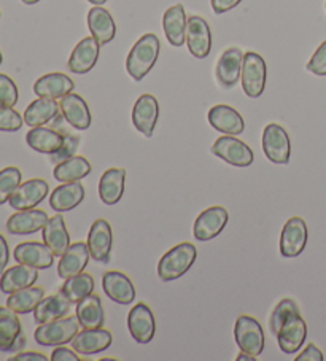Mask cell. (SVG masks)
I'll return each mask as SVG.
<instances>
[{"label": "cell", "instance_id": "1", "mask_svg": "<svg viewBox=\"0 0 326 361\" xmlns=\"http://www.w3.org/2000/svg\"><path fill=\"white\" fill-rule=\"evenodd\" d=\"M161 49L159 39L155 34L142 35L131 49L126 59L128 73L135 82H140L155 67Z\"/></svg>", "mask_w": 326, "mask_h": 361}, {"label": "cell", "instance_id": "2", "mask_svg": "<svg viewBox=\"0 0 326 361\" xmlns=\"http://www.w3.org/2000/svg\"><path fill=\"white\" fill-rule=\"evenodd\" d=\"M196 247L190 244V242H183V244L175 245L159 259V279L164 280V282H171V280H177L181 276H185V274L191 269L194 261H196Z\"/></svg>", "mask_w": 326, "mask_h": 361}, {"label": "cell", "instance_id": "3", "mask_svg": "<svg viewBox=\"0 0 326 361\" xmlns=\"http://www.w3.org/2000/svg\"><path fill=\"white\" fill-rule=\"evenodd\" d=\"M80 326L81 325L77 315L64 317V319L39 325V328H37L34 333V338L37 341V344H40L43 347L64 345L68 344V342H72L75 336L78 334Z\"/></svg>", "mask_w": 326, "mask_h": 361}, {"label": "cell", "instance_id": "4", "mask_svg": "<svg viewBox=\"0 0 326 361\" xmlns=\"http://www.w3.org/2000/svg\"><path fill=\"white\" fill-rule=\"evenodd\" d=\"M267 78V67L258 53L248 51L243 54L242 64V90L248 97L256 99L265 92Z\"/></svg>", "mask_w": 326, "mask_h": 361}, {"label": "cell", "instance_id": "5", "mask_svg": "<svg viewBox=\"0 0 326 361\" xmlns=\"http://www.w3.org/2000/svg\"><path fill=\"white\" fill-rule=\"evenodd\" d=\"M262 152L274 164H288L291 154L290 135L277 123L267 124L262 130Z\"/></svg>", "mask_w": 326, "mask_h": 361}, {"label": "cell", "instance_id": "6", "mask_svg": "<svg viewBox=\"0 0 326 361\" xmlns=\"http://www.w3.org/2000/svg\"><path fill=\"white\" fill-rule=\"evenodd\" d=\"M234 338L241 352L258 357L265 350V333H262V328L258 320H255L253 317L241 315L236 320Z\"/></svg>", "mask_w": 326, "mask_h": 361}, {"label": "cell", "instance_id": "7", "mask_svg": "<svg viewBox=\"0 0 326 361\" xmlns=\"http://www.w3.org/2000/svg\"><path fill=\"white\" fill-rule=\"evenodd\" d=\"M210 152L215 157L222 158L224 163L236 167H248L253 164V152L250 150L247 143L236 139L233 135L224 134L220 139H217L213 143Z\"/></svg>", "mask_w": 326, "mask_h": 361}, {"label": "cell", "instance_id": "8", "mask_svg": "<svg viewBox=\"0 0 326 361\" xmlns=\"http://www.w3.org/2000/svg\"><path fill=\"white\" fill-rule=\"evenodd\" d=\"M26 345L21 322L8 306L0 307V352H18Z\"/></svg>", "mask_w": 326, "mask_h": 361}, {"label": "cell", "instance_id": "9", "mask_svg": "<svg viewBox=\"0 0 326 361\" xmlns=\"http://www.w3.org/2000/svg\"><path fill=\"white\" fill-rule=\"evenodd\" d=\"M87 248L94 261L100 264H107L111 257V248H114V234H111V226L109 221L99 219L92 223L87 234Z\"/></svg>", "mask_w": 326, "mask_h": 361}, {"label": "cell", "instance_id": "10", "mask_svg": "<svg viewBox=\"0 0 326 361\" xmlns=\"http://www.w3.org/2000/svg\"><path fill=\"white\" fill-rule=\"evenodd\" d=\"M307 245V225L299 216L285 223L280 234V253L285 258H296L304 252Z\"/></svg>", "mask_w": 326, "mask_h": 361}, {"label": "cell", "instance_id": "11", "mask_svg": "<svg viewBox=\"0 0 326 361\" xmlns=\"http://www.w3.org/2000/svg\"><path fill=\"white\" fill-rule=\"evenodd\" d=\"M229 220V214L224 207L215 205V207H209L200 214L196 221H194V238L200 242L212 240L220 234L227 223Z\"/></svg>", "mask_w": 326, "mask_h": 361}, {"label": "cell", "instance_id": "12", "mask_svg": "<svg viewBox=\"0 0 326 361\" xmlns=\"http://www.w3.org/2000/svg\"><path fill=\"white\" fill-rule=\"evenodd\" d=\"M307 338V325L299 312H293L286 317V320L282 325L277 333V342L280 350L285 355L296 353L304 345Z\"/></svg>", "mask_w": 326, "mask_h": 361}, {"label": "cell", "instance_id": "13", "mask_svg": "<svg viewBox=\"0 0 326 361\" xmlns=\"http://www.w3.org/2000/svg\"><path fill=\"white\" fill-rule=\"evenodd\" d=\"M186 45L190 53L198 59H204L210 54L212 32L204 18L190 16L186 26Z\"/></svg>", "mask_w": 326, "mask_h": 361}, {"label": "cell", "instance_id": "14", "mask_svg": "<svg viewBox=\"0 0 326 361\" xmlns=\"http://www.w3.org/2000/svg\"><path fill=\"white\" fill-rule=\"evenodd\" d=\"M128 328L135 342H139V344H148L155 338L156 331V323L152 309L143 302L135 304L128 315Z\"/></svg>", "mask_w": 326, "mask_h": 361}, {"label": "cell", "instance_id": "15", "mask_svg": "<svg viewBox=\"0 0 326 361\" xmlns=\"http://www.w3.org/2000/svg\"><path fill=\"white\" fill-rule=\"evenodd\" d=\"M48 191H49V186L45 180L32 178L18 186L13 195H11L8 202L15 210L35 209L37 205L47 197Z\"/></svg>", "mask_w": 326, "mask_h": 361}, {"label": "cell", "instance_id": "16", "mask_svg": "<svg viewBox=\"0 0 326 361\" xmlns=\"http://www.w3.org/2000/svg\"><path fill=\"white\" fill-rule=\"evenodd\" d=\"M242 64H243V53L241 48L233 47V48H228L227 51H223L215 68L218 83L227 90L234 88L242 75Z\"/></svg>", "mask_w": 326, "mask_h": 361}, {"label": "cell", "instance_id": "17", "mask_svg": "<svg viewBox=\"0 0 326 361\" xmlns=\"http://www.w3.org/2000/svg\"><path fill=\"white\" fill-rule=\"evenodd\" d=\"M159 116V104L152 94H142L133 109L134 128L145 137H152Z\"/></svg>", "mask_w": 326, "mask_h": 361}, {"label": "cell", "instance_id": "18", "mask_svg": "<svg viewBox=\"0 0 326 361\" xmlns=\"http://www.w3.org/2000/svg\"><path fill=\"white\" fill-rule=\"evenodd\" d=\"M114 336L104 328H85L72 339V348L81 355H96L105 352L111 345Z\"/></svg>", "mask_w": 326, "mask_h": 361}, {"label": "cell", "instance_id": "19", "mask_svg": "<svg viewBox=\"0 0 326 361\" xmlns=\"http://www.w3.org/2000/svg\"><path fill=\"white\" fill-rule=\"evenodd\" d=\"M49 216L45 210L40 209H28V210H16L7 221V231L16 235H28L34 234L43 229L47 225Z\"/></svg>", "mask_w": 326, "mask_h": 361}, {"label": "cell", "instance_id": "20", "mask_svg": "<svg viewBox=\"0 0 326 361\" xmlns=\"http://www.w3.org/2000/svg\"><path fill=\"white\" fill-rule=\"evenodd\" d=\"M100 53V45L94 37H86L81 40L77 47L73 48L68 59V71L72 73H78V75H85L92 67L97 64Z\"/></svg>", "mask_w": 326, "mask_h": 361}, {"label": "cell", "instance_id": "21", "mask_svg": "<svg viewBox=\"0 0 326 361\" xmlns=\"http://www.w3.org/2000/svg\"><path fill=\"white\" fill-rule=\"evenodd\" d=\"M16 263L32 266L35 269H48L53 266L54 255L49 250L48 245L43 242H23L13 252Z\"/></svg>", "mask_w": 326, "mask_h": 361}, {"label": "cell", "instance_id": "22", "mask_svg": "<svg viewBox=\"0 0 326 361\" xmlns=\"http://www.w3.org/2000/svg\"><path fill=\"white\" fill-rule=\"evenodd\" d=\"M102 286L105 295L114 302L128 306V304L134 302L135 300V288L133 282H131V279L126 274L120 271L105 272L102 279Z\"/></svg>", "mask_w": 326, "mask_h": 361}, {"label": "cell", "instance_id": "23", "mask_svg": "<svg viewBox=\"0 0 326 361\" xmlns=\"http://www.w3.org/2000/svg\"><path fill=\"white\" fill-rule=\"evenodd\" d=\"M61 114L64 116V120L71 124L72 128L78 130H85L91 126V111L85 99L78 94H67L61 97L59 101Z\"/></svg>", "mask_w": 326, "mask_h": 361}, {"label": "cell", "instance_id": "24", "mask_svg": "<svg viewBox=\"0 0 326 361\" xmlns=\"http://www.w3.org/2000/svg\"><path fill=\"white\" fill-rule=\"evenodd\" d=\"M209 123L213 129L220 130L227 135H239L246 129V123H243V118L239 111L223 104L210 109Z\"/></svg>", "mask_w": 326, "mask_h": 361}, {"label": "cell", "instance_id": "25", "mask_svg": "<svg viewBox=\"0 0 326 361\" xmlns=\"http://www.w3.org/2000/svg\"><path fill=\"white\" fill-rule=\"evenodd\" d=\"M87 27L91 30V35L97 40L100 47L107 45L115 39L116 26L109 11L102 8V5H96L87 11Z\"/></svg>", "mask_w": 326, "mask_h": 361}, {"label": "cell", "instance_id": "26", "mask_svg": "<svg viewBox=\"0 0 326 361\" xmlns=\"http://www.w3.org/2000/svg\"><path fill=\"white\" fill-rule=\"evenodd\" d=\"M90 248L85 242H75L71 244L67 248L66 253L62 255L58 264V274L61 279H68L77 276L85 271L87 266V261H90Z\"/></svg>", "mask_w": 326, "mask_h": 361}, {"label": "cell", "instance_id": "27", "mask_svg": "<svg viewBox=\"0 0 326 361\" xmlns=\"http://www.w3.org/2000/svg\"><path fill=\"white\" fill-rule=\"evenodd\" d=\"M126 185V169L111 167L105 171L99 180V196L100 201L107 205H115L121 201Z\"/></svg>", "mask_w": 326, "mask_h": 361}, {"label": "cell", "instance_id": "28", "mask_svg": "<svg viewBox=\"0 0 326 361\" xmlns=\"http://www.w3.org/2000/svg\"><path fill=\"white\" fill-rule=\"evenodd\" d=\"M37 279H39V269H35L32 266L18 263V266L4 271L2 277H0V290L4 293L11 295L18 290L32 286L37 282Z\"/></svg>", "mask_w": 326, "mask_h": 361}, {"label": "cell", "instance_id": "29", "mask_svg": "<svg viewBox=\"0 0 326 361\" xmlns=\"http://www.w3.org/2000/svg\"><path fill=\"white\" fill-rule=\"evenodd\" d=\"M43 233V242L48 245L49 250L53 252L54 257L61 258L66 250L71 247V238H68V231L66 228L64 216L61 214L52 216L47 221V225L42 229Z\"/></svg>", "mask_w": 326, "mask_h": 361}, {"label": "cell", "instance_id": "30", "mask_svg": "<svg viewBox=\"0 0 326 361\" xmlns=\"http://www.w3.org/2000/svg\"><path fill=\"white\" fill-rule=\"evenodd\" d=\"M75 88L72 78H68L64 73L53 72L40 77L34 85V92L39 97L48 99H61L71 94Z\"/></svg>", "mask_w": 326, "mask_h": 361}, {"label": "cell", "instance_id": "31", "mask_svg": "<svg viewBox=\"0 0 326 361\" xmlns=\"http://www.w3.org/2000/svg\"><path fill=\"white\" fill-rule=\"evenodd\" d=\"M186 26L188 20L181 4L174 5L162 16V29L172 47H181L186 42Z\"/></svg>", "mask_w": 326, "mask_h": 361}, {"label": "cell", "instance_id": "32", "mask_svg": "<svg viewBox=\"0 0 326 361\" xmlns=\"http://www.w3.org/2000/svg\"><path fill=\"white\" fill-rule=\"evenodd\" d=\"M71 307L72 302L62 293L43 298L34 310V320L37 325H43V323L64 319L71 312Z\"/></svg>", "mask_w": 326, "mask_h": 361}, {"label": "cell", "instance_id": "33", "mask_svg": "<svg viewBox=\"0 0 326 361\" xmlns=\"http://www.w3.org/2000/svg\"><path fill=\"white\" fill-rule=\"evenodd\" d=\"M85 199V188L83 185L78 182L72 183H62L49 196V205L58 214H64V212L73 210L77 205L81 204Z\"/></svg>", "mask_w": 326, "mask_h": 361}, {"label": "cell", "instance_id": "34", "mask_svg": "<svg viewBox=\"0 0 326 361\" xmlns=\"http://www.w3.org/2000/svg\"><path fill=\"white\" fill-rule=\"evenodd\" d=\"M59 104L56 102V99L48 97H39L29 105L24 111V123L30 128H39L43 124H48L54 121L61 114Z\"/></svg>", "mask_w": 326, "mask_h": 361}, {"label": "cell", "instance_id": "35", "mask_svg": "<svg viewBox=\"0 0 326 361\" xmlns=\"http://www.w3.org/2000/svg\"><path fill=\"white\" fill-rule=\"evenodd\" d=\"M26 142L32 150L52 157L53 153L58 152L62 147V143H64V135L52 128L39 126L29 130L26 134Z\"/></svg>", "mask_w": 326, "mask_h": 361}, {"label": "cell", "instance_id": "36", "mask_svg": "<svg viewBox=\"0 0 326 361\" xmlns=\"http://www.w3.org/2000/svg\"><path fill=\"white\" fill-rule=\"evenodd\" d=\"M75 314H77L81 328H102L105 323L102 301H100L97 295L91 293L90 296H86L80 302H77Z\"/></svg>", "mask_w": 326, "mask_h": 361}, {"label": "cell", "instance_id": "37", "mask_svg": "<svg viewBox=\"0 0 326 361\" xmlns=\"http://www.w3.org/2000/svg\"><path fill=\"white\" fill-rule=\"evenodd\" d=\"M91 163L83 157H73L67 161H62L54 167V178L61 183L80 182L81 178L90 176Z\"/></svg>", "mask_w": 326, "mask_h": 361}, {"label": "cell", "instance_id": "38", "mask_svg": "<svg viewBox=\"0 0 326 361\" xmlns=\"http://www.w3.org/2000/svg\"><path fill=\"white\" fill-rule=\"evenodd\" d=\"M43 298H45V290L32 285L11 293L7 300V306L13 309L16 314H30L34 312Z\"/></svg>", "mask_w": 326, "mask_h": 361}, {"label": "cell", "instance_id": "39", "mask_svg": "<svg viewBox=\"0 0 326 361\" xmlns=\"http://www.w3.org/2000/svg\"><path fill=\"white\" fill-rule=\"evenodd\" d=\"M94 290V279L86 272L77 274V276L66 279V283L62 285L59 293L64 295L72 304L80 302L83 298L90 296Z\"/></svg>", "mask_w": 326, "mask_h": 361}, {"label": "cell", "instance_id": "40", "mask_svg": "<svg viewBox=\"0 0 326 361\" xmlns=\"http://www.w3.org/2000/svg\"><path fill=\"white\" fill-rule=\"evenodd\" d=\"M21 171L18 167H5L0 171V205L8 202L15 190L21 185Z\"/></svg>", "mask_w": 326, "mask_h": 361}, {"label": "cell", "instance_id": "41", "mask_svg": "<svg viewBox=\"0 0 326 361\" xmlns=\"http://www.w3.org/2000/svg\"><path fill=\"white\" fill-rule=\"evenodd\" d=\"M293 312H299V307H298L296 302L290 300V298H286V300H282L277 304V306L274 307L272 314H271V319H269V329H271V333L274 336H277L282 325H284V322L286 320V317L293 314Z\"/></svg>", "mask_w": 326, "mask_h": 361}, {"label": "cell", "instance_id": "42", "mask_svg": "<svg viewBox=\"0 0 326 361\" xmlns=\"http://www.w3.org/2000/svg\"><path fill=\"white\" fill-rule=\"evenodd\" d=\"M23 116L13 107L0 104V130L5 133H15L23 128Z\"/></svg>", "mask_w": 326, "mask_h": 361}, {"label": "cell", "instance_id": "43", "mask_svg": "<svg viewBox=\"0 0 326 361\" xmlns=\"http://www.w3.org/2000/svg\"><path fill=\"white\" fill-rule=\"evenodd\" d=\"M18 88L16 83L5 73H0V104L7 105V107H15L18 104Z\"/></svg>", "mask_w": 326, "mask_h": 361}, {"label": "cell", "instance_id": "44", "mask_svg": "<svg viewBox=\"0 0 326 361\" xmlns=\"http://www.w3.org/2000/svg\"><path fill=\"white\" fill-rule=\"evenodd\" d=\"M80 145V137L72 135V134H64V143L59 148L58 152L52 154L53 163H62V161H67L75 157V153L78 150Z\"/></svg>", "mask_w": 326, "mask_h": 361}, {"label": "cell", "instance_id": "45", "mask_svg": "<svg viewBox=\"0 0 326 361\" xmlns=\"http://www.w3.org/2000/svg\"><path fill=\"white\" fill-rule=\"evenodd\" d=\"M307 71L318 77L326 75V40L317 48V51L313 53L310 61L307 62Z\"/></svg>", "mask_w": 326, "mask_h": 361}, {"label": "cell", "instance_id": "46", "mask_svg": "<svg viewBox=\"0 0 326 361\" xmlns=\"http://www.w3.org/2000/svg\"><path fill=\"white\" fill-rule=\"evenodd\" d=\"M296 361H323V353L315 344H309L303 353H299Z\"/></svg>", "mask_w": 326, "mask_h": 361}, {"label": "cell", "instance_id": "47", "mask_svg": "<svg viewBox=\"0 0 326 361\" xmlns=\"http://www.w3.org/2000/svg\"><path fill=\"white\" fill-rule=\"evenodd\" d=\"M52 360L53 361H78V355L73 353L71 348H67L64 345H58L52 353Z\"/></svg>", "mask_w": 326, "mask_h": 361}, {"label": "cell", "instance_id": "48", "mask_svg": "<svg viewBox=\"0 0 326 361\" xmlns=\"http://www.w3.org/2000/svg\"><path fill=\"white\" fill-rule=\"evenodd\" d=\"M241 2H242V0H210L212 8L217 15L227 13V11L236 8Z\"/></svg>", "mask_w": 326, "mask_h": 361}, {"label": "cell", "instance_id": "49", "mask_svg": "<svg viewBox=\"0 0 326 361\" xmlns=\"http://www.w3.org/2000/svg\"><path fill=\"white\" fill-rule=\"evenodd\" d=\"M8 259H10V250H8V244L7 240L2 234H0V274H4L5 267L8 264Z\"/></svg>", "mask_w": 326, "mask_h": 361}, {"label": "cell", "instance_id": "50", "mask_svg": "<svg viewBox=\"0 0 326 361\" xmlns=\"http://www.w3.org/2000/svg\"><path fill=\"white\" fill-rule=\"evenodd\" d=\"M48 358L43 353L39 352H23L11 357L10 361H47Z\"/></svg>", "mask_w": 326, "mask_h": 361}, {"label": "cell", "instance_id": "51", "mask_svg": "<svg viewBox=\"0 0 326 361\" xmlns=\"http://www.w3.org/2000/svg\"><path fill=\"white\" fill-rule=\"evenodd\" d=\"M237 361H255L256 360V357H253V355H250V353H246V352H242L239 357L236 358Z\"/></svg>", "mask_w": 326, "mask_h": 361}, {"label": "cell", "instance_id": "52", "mask_svg": "<svg viewBox=\"0 0 326 361\" xmlns=\"http://www.w3.org/2000/svg\"><path fill=\"white\" fill-rule=\"evenodd\" d=\"M87 2H91V4H94V5H104L107 0H87Z\"/></svg>", "mask_w": 326, "mask_h": 361}, {"label": "cell", "instance_id": "53", "mask_svg": "<svg viewBox=\"0 0 326 361\" xmlns=\"http://www.w3.org/2000/svg\"><path fill=\"white\" fill-rule=\"evenodd\" d=\"M24 4L26 5H34V4H37V2H40V0H23Z\"/></svg>", "mask_w": 326, "mask_h": 361}, {"label": "cell", "instance_id": "54", "mask_svg": "<svg viewBox=\"0 0 326 361\" xmlns=\"http://www.w3.org/2000/svg\"><path fill=\"white\" fill-rule=\"evenodd\" d=\"M2 61H4V56H2V53H0V64H2Z\"/></svg>", "mask_w": 326, "mask_h": 361}]
</instances>
